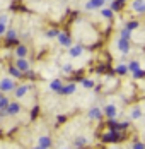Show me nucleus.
<instances>
[{"instance_id":"nucleus-11","label":"nucleus","mask_w":145,"mask_h":149,"mask_svg":"<svg viewBox=\"0 0 145 149\" xmlns=\"http://www.w3.org/2000/svg\"><path fill=\"white\" fill-rule=\"evenodd\" d=\"M53 146V142H51V139L48 137V135H43V137H39L38 139V148L39 149H48Z\"/></svg>"},{"instance_id":"nucleus-22","label":"nucleus","mask_w":145,"mask_h":149,"mask_svg":"<svg viewBox=\"0 0 145 149\" xmlns=\"http://www.w3.org/2000/svg\"><path fill=\"white\" fill-rule=\"evenodd\" d=\"M101 14H102L104 19H113V17H115V10H113L111 7H109V9H102Z\"/></svg>"},{"instance_id":"nucleus-33","label":"nucleus","mask_w":145,"mask_h":149,"mask_svg":"<svg viewBox=\"0 0 145 149\" xmlns=\"http://www.w3.org/2000/svg\"><path fill=\"white\" fill-rule=\"evenodd\" d=\"M128 125H130V122L126 120V122H121V123H118V130H126L128 129Z\"/></svg>"},{"instance_id":"nucleus-27","label":"nucleus","mask_w":145,"mask_h":149,"mask_svg":"<svg viewBox=\"0 0 145 149\" xmlns=\"http://www.w3.org/2000/svg\"><path fill=\"white\" fill-rule=\"evenodd\" d=\"M119 38H125V40H130L131 38V31L128 28H125V29L121 31V34H119Z\"/></svg>"},{"instance_id":"nucleus-9","label":"nucleus","mask_w":145,"mask_h":149,"mask_svg":"<svg viewBox=\"0 0 145 149\" xmlns=\"http://www.w3.org/2000/svg\"><path fill=\"white\" fill-rule=\"evenodd\" d=\"M82 52H84V46H82V45H72L70 48H68V55H70L72 58L80 57V55H82Z\"/></svg>"},{"instance_id":"nucleus-30","label":"nucleus","mask_w":145,"mask_h":149,"mask_svg":"<svg viewBox=\"0 0 145 149\" xmlns=\"http://www.w3.org/2000/svg\"><path fill=\"white\" fill-rule=\"evenodd\" d=\"M57 34H58V29H48L46 31V38H50V40L57 38Z\"/></svg>"},{"instance_id":"nucleus-28","label":"nucleus","mask_w":145,"mask_h":149,"mask_svg":"<svg viewBox=\"0 0 145 149\" xmlns=\"http://www.w3.org/2000/svg\"><path fill=\"white\" fill-rule=\"evenodd\" d=\"M109 130H118V122H116V117L115 118H109Z\"/></svg>"},{"instance_id":"nucleus-5","label":"nucleus","mask_w":145,"mask_h":149,"mask_svg":"<svg viewBox=\"0 0 145 149\" xmlns=\"http://www.w3.org/2000/svg\"><path fill=\"white\" fill-rule=\"evenodd\" d=\"M104 3H106V0H89L84 5V9L86 10H97V9H102Z\"/></svg>"},{"instance_id":"nucleus-4","label":"nucleus","mask_w":145,"mask_h":149,"mask_svg":"<svg viewBox=\"0 0 145 149\" xmlns=\"http://www.w3.org/2000/svg\"><path fill=\"white\" fill-rule=\"evenodd\" d=\"M75 91H77V84L70 82V84H63V86L60 88V91H58V94H61V96H70Z\"/></svg>"},{"instance_id":"nucleus-15","label":"nucleus","mask_w":145,"mask_h":149,"mask_svg":"<svg viewBox=\"0 0 145 149\" xmlns=\"http://www.w3.org/2000/svg\"><path fill=\"white\" fill-rule=\"evenodd\" d=\"M3 36L7 38V41H9V43H17V40H19V34H17L14 29H7Z\"/></svg>"},{"instance_id":"nucleus-3","label":"nucleus","mask_w":145,"mask_h":149,"mask_svg":"<svg viewBox=\"0 0 145 149\" xmlns=\"http://www.w3.org/2000/svg\"><path fill=\"white\" fill-rule=\"evenodd\" d=\"M19 111H21V104L17 101H9L7 108H5V117H14Z\"/></svg>"},{"instance_id":"nucleus-6","label":"nucleus","mask_w":145,"mask_h":149,"mask_svg":"<svg viewBox=\"0 0 145 149\" xmlns=\"http://www.w3.org/2000/svg\"><path fill=\"white\" fill-rule=\"evenodd\" d=\"M102 115H106L108 118H115L116 115H118V108H116V104L109 103L104 106V110H102Z\"/></svg>"},{"instance_id":"nucleus-38","label":"nucleus","mask_w":145,"mask_h":149,"mask_svg":"<svg viewBox=\"0 0 145 149\" xmlns=\"http://www.w3.org/2000/svg\"><path fill=\"white\" fill-rule=\"evenodd\" d=\"M106 2H111V0H106Z\"/></svg>"},{"instance_id":"nucleus-16","label":"nucleus","mask_w":145,"mask_h":149,"mask_svg":"<svg viewBox=\"0 0 145 149\" xmlns=\"http://www.w3.org/2000/svg\"><path fill=\"white\" fill-rule=\"evenodd\" d=\"M28 52H29V48L24 43L22 45H19V46H15V57L19 58V57H26L28 55Z\"/></svg>"},{"instance_id":"nucleus-19","label":"nucleus","mask_w":145,"mask_h":149,"mask_svg":"<svg viewBox=\"0 0 145 149\" xmlns=\"http://www.w3.org/2000/svg\"><path fill=\"white\" fill-rule=\"evenodd\" d=\"M87 142H89L87 137H77L73 141V148H84V146H87Z\"/></svg>"},{"instance_id":"nucleus-24","label":"nucleus","mask_w":145,"mask_h":149,"mask_svg":"<svg viewBox=\"0 0 145 149\" xmlns=\"http://www.w3.org/2000/svg\"><path fill=\"white\" fill-rule=\"evenodd\" d=\"M80 84H82V88H86V89L94 88V81H92V79H82V81H80Z\"/></svg>"},{"instance_id":"nucleus-2","label":"nucleus","mask_w":145,"mask_h":149,"mask_svg":"<svg viewBox=\"0 0 145 149\" xmlns=\"http://www.w3.org/2000/svg\"><path fill=\"white\" fill-rule=\"evenodd\" d=\"M57 40H58V43L61 46H65V48H70V46H72V38H70V34H67V33H63V31H58Z\"/></svg>"},{"instance_id":"nucleus-37","label":"nucleus","mask_w":145,"mask_h":149,"mask_svg":"<svg viewBox=\"0 0 145 149\" xmlns=\"http://www.w3.org/2000/svg\"><path fill=\"white\" fill-rule=\"evenodd\" d=\"M0 98H2V91H0Z\"/></svg>"},{"instance_id":"nucleus-1","label":"nucleus","mask_w":145,"mask_h":149,"mask_svg":"<svg viewBox=\"0 0 145 149\" xmlns=\"http://www.w3.org/2000/svg\"><path fill=\"white\" fill-rule=\"evenodd\" d=\"M14 88H15V82L10 77H2L0 79V91L2 93H10V91H14Z\"/></svg>"},{"instance_id":"nucleus-31","label":"nucleus","mask_w":145,"mask_h":149,"mask_svg":"<svg viewBox=\"0 0 145 149\" xmlns=\"http://www.w3.org/2000/svg\"><path fill=\"white\" fill-rule=\"evenodd\" d=\"M61 70H63V74H70V72H73V67H72V63H65Z\"/></svg>"},{"instance_id":"nucleus-7","label":"nucleus","mask_w":145,"mask_h":149,"mask_svg":"<svg viewBox=\"0 0 145 149\" xmlns=\"http://www.w3.org/2000/svg\"><path fill=\"white\" fill-rule=\"evenodd\" d=\"M118 50L125 55L130 53V40H125V38H119L118 40Z\"/></svg>"},{"instance_id":"nucleus-23","label":"nucleus","mask_w":145,"mask_h":149,"mask_svg":"<svg viewBox=\"0 0 145 149\" xmlns=\"http://www.w3.org/2000/svg\"><path fill=\"white\" fill-rule=\"evenodd\" d=\"M9 74L12 75V77H15V79H19V77L22 75V72H21V70H19L17 67H15V65H12V67L9 69Z\"/></svg>"},{"instance_id":"nucleus-29","label":"nucleus","mask_w":145,"mask_h":149,"mask_svg":"<svg viewBox=\"0 0 145 149\" xmlns=\"http://www.w3.org/2000/svg\"><path fill=\"white\" fill-rule=\"evenodd\" d=\"M125 28H128L130 31L137 29V28H138V21H130V22H126V26H125Z\"/></svg>"},{"instance_id":"nucleus-8","label":"nucleus","mask_w":145,"mask_h":149,"mask_svg":"<svg viewBox=\"0 0 145 149\" xmlns=\"http://www.w3.org/2000/svg\"><path fill=\"white\" fill-rule=\"evenodd\" d=\"M131 7H133V10H135L138 15L145 14V0H133Z\"/></svg>"},{"instance_id":"nucleus-14","label":"nucleus","mask_w":145,"mask_h":149,"mask_svg":"<svg viewBox=\"0 0 145 149\" xmlns=\"http://www.w3.org/2000/svg\"><path fill=\"white\" fill-rule=\"evenodd\" d=\"M87 117H89L90 120H99L102 117V110H101V108H97V106H94V108H90V110H89Z\"/></svg>"},{"instance_id":"nucleus-12","label":"nucleus","mask_w":145,"mask_h":149,"mask_svg":"<svg viewBox=\"0 0 145 149\" xmlns=\"http://www.w3.org/2000/svg\"><path fill=\"white\" fill-rule=\"evenodd\" d=\"M15 67H17L21 72H26L29 69V62L26 60V57H19V58L15 60Z\"/></svg>"},{"instance_id":"nucleus-18","label":"nucleus","mask_w":145,"mask_h":149,"mask_svg":"<svg viewBox=\"0 0 145 149\" xmlns=\"http://www.w3.org/2000/svg\"><path fill=\"white\" fill-rule=\"evenodd\" d=\"M61 86H63V82H61L60 79H53V81L50 82V91H53V93H58Z\"/></svg>"},{"instance_id":"nucleus-13","label":"nucleus","mask_w":145,"mask_h":149,"mask_svg":"<svg viewBox=\"0 0 145 149\" xmlns=\"http://www.w3.org/2000/svg\"><path fill=\"white\" fill-rule=\"evenodd\" d=\"M29 89H31V86H28V84H21V86L14 88L15 98H22V96H26V93H28Z\"/></svg>"},{"instance_id":"nucleus-35","label":"nucleus","mask_w":145,"mask_h":149,"mask_svg":"<svg viewBox=\"0 0 145 149\" xmlns=\"http://www.w3.org/2000/svg\"><path fill=\"white\" fill-rule=\"evenodd\" d=\"M131 148L133 149H145V144H142V142H135Z\"/></svg>"},{"instance_id":"nucleus-10","label":"nucleus","mask_w":145,"mask_h":149,"mask_svg":"<svg viewBox=\"0 0 145 149\" xmlns=\"http://www.w3.org/2000/svg\"><path fill=\"white\" fill-rule=\"evenodd\" d=\"M102 141L104 142H116V141H119V130H109L108 134L102 137Z\"/></svg>"},{"instance_id":"nucleus-20","label":"nucleus","mask_w":145,"mask_h":149,"mask_svg":"<svg viewBox=\"0 0 145 149\" xmlns=\"http://www.w3.org/2000/svg\"><path fill=\"white\" fill-rule=\"evenodd\" d=\"M123 5H125V0H111V5H109V7L116 12V10H119Z\"/></svg>"},{"instance_id":"nucleus-26","label":"nucleus","mask_w":145,"mask_h":149,"mask_svg":"<svg viewBox=\"0 0 145 149\" xmlns=\"http://www.w3.org/2000/svg\"><path fill=\"white\" fill-rule=\"evenodd\" d=\"M138 67H140V62H138V60H130V62H128V70H130V72H133V70L138 69Z\"/></svg>"},{"instance_id":"nucleus-36","label":"nucleus","mask_w":145,"mask_h":149,"mask_svg":"<svg viewBox=\"0 0 145 149\" xmlns=\"http://www.w3.org/2000/svg\"><path fill=\"white\" fill-rule=\"evenodd\" d=\"M7 19H9V17H7L5 14H3V15H0V22H5V24H7Z\"/></svg>"},{"instance_id":"nucleus-21","label":"nucleus","mask_w":145,"mask_h":149,"mask_svg":"<svg viewBox=\"0 0 145 149\" xmlns=\"http://www.w3.org/2000/svg\"><path fill=\"white\" fill-rule=\"evenodd\" d=\"M130 70H128V65L126 63H121V65H118L116 67V74L118 75H125V74H128Z\"/></svg>"},{"instance_id":"nucleus-34","label":"nucleus","mask_w":145,"mask_h":149,"mask_svg":"<svg viewBox=\"0 0 145 149\" xmlns=\"http://www.w3.org/2000/svg\"><path fill=\"white\" fill-rule=\"evenodd\" d=\"M5 31H7V24L5 22H0V36H3Z\"/></svg>"},{"instance_id":"nucleus-17","label":"nucleus","mask_w":145,"mask_h":149,"mask_svg":"<svg viewBox=\"0 0 145 149\" xmlns=\"http://www.w3.org/2000/svg\"><path fill=\"white\" fill-rule=\"evenodd\" d=\"M144 117V111H142V108L140 106H135L133 110H131V113H130V118L131 120H140Z\"/></svg>"},{"instance_id":"nucleus-32","label":"nucleus","mask_w":145,"mask_h":149,"mask_svg":"<svg viewBox=\"0 0 145 149\" xmlns=\"http://www.w3.org/2000/svg\"><path fill=\"white\" fill-rule=\"evenodd\" d=\"M7 104H9V100H7L5 96H2V98H0V110H5Z\"/></svg>"},{"instance_id":"nucleus-25","label":"nucleus","mask_w":145,"mask_h":149,"mask_svg":"<svg viewBox=\"0 0 145 149\" xmlns=\"http://www.w3.org/2000/svg\"><path fill=\"white\" fill-rule=\"evenodd\" d=\"M131 75H133L135 79H142V77H145V70H142V69L138 67V69H135V70L131 72Z\"/></svg>"}]
</instances>
